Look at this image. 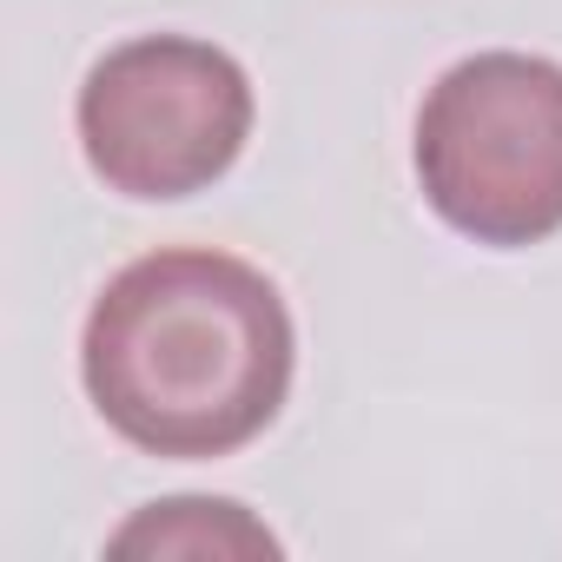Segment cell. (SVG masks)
Listing matches in <instances>:
<instances>
[{"mask_svg": "<svg viewBox=\"0 0 562 562\" xmlns=\"http://www.w3.org/2000/svg\"><path fill=\"white\" fill-rule=\"evenodd\" d=\"M285 292L232 251L159 245L106 278L80 331V378L113 437L146 457H232L292 397Z\"/></svg>", "mask_w": 562, "mask_h": 562, "instance_id": "6da1fadb", "label": "cell"}, {"mask_svg": "<svg viewBox=\"0 0 562 562\" xmlns=\"http://www.w3.org/2000/svg\"><path fill=\"white\" fill-rule=\"evenodd\" d=\"M417 186L430 212L522 251L562 232V67L542 54H470L417 106Z\"/></svg>", "mask_w": 562, "mask_h": 562, "instance_id": "7a4b0ae2", "label": "cell"}, {"mask_svg": "<svg viewBox=\"0 0 562 562\" xmlns=\"http://www.w3.org/2000/svg\"><path fill=\"white\" fill-rule=\"evenodd\" d=\"M80 153L120 199H192L251 139L245 67L192 34H139L93 60L74 100Z\"/></svg>", "mask_w": 562, "mask_h": 562, "instance_id": "3957f363", "label": "cell"}, {"mask_svg": "<svg viewBox=\"0 0 562 562\" xmlns=\"http://www.w3.org/2000/svg\"><path fill=\"white\" fill-rule=\"evenodd\" d=\"M106 549L113 555H278V536L225 496H172V503H146Z\"/></svg>", "mask_w": 562, "mask_h": 562, "instance_id": "277c9868", "label": "cell"}]
</instances>
